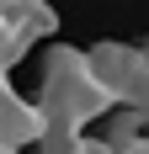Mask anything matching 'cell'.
Listing matches in <instances>:
<instances>
[{"label":"cell","mask_w":149,"mask_h":154,"mask_svg":"<svg viewBox=\"0 0 149 154\" xmlns=\"http://www.w3.org/2000/svg\"><path fill=\"white\" fill-rule=\"evenodd\" d=\"M117 106L96 69H90L85 48H53L43 59V85H37V117L43 128H85Z\"/></svg>","instance_id":"1"},{"label":"cell","mask_w":149,"mask_h":154,"mask_svg":"<svg viewBox=\"0 0 149 154\" xmlns=\"http://www.w3.org/2000/svg\"><path fill=\"white\" fill-rule=\"evenodd\" d=\"M90 69L101 80L112 101H133L138 85L149 75V48H128V43H96L90 48Z\"/></svg>","instance_id":"2"},{"label":"cell","mask_w":149,"mask_h":154,"mask_svg":"<svg viewBox=\"0 0 149 154\" xmlns=\"http://www.w3.org/2000/svg\"><path fill=\"white\" fill-rule=\"evenodd\" d=\"M43 138V117H37V101H21L16 85L0 69V149H32Z\"/></svg>","instance_id":"3"},{"label":"cell","mask_w":149,"mask_h":154,"mask_svg":"<svg viewBox=\"0 0 149 154\" xmlns=\"http://www.w3.org/2000/svg\"><path fill=\"white\" fill-rule=\"evenodd\" d=\"M37 154H117L112 143L85 138V128H43V138L32 143Z\"/></svg>","instance_id":"4"}]
</instances>
